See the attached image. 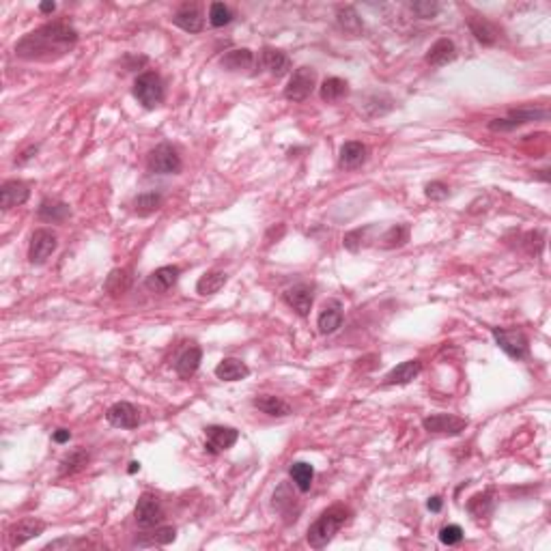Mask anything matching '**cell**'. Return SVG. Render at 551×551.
Wrapping results in <instances>:
<instances>
[{
    "label": "cell",
    "mask_w": 551,
    "mask_h": 551,
    "mask_svg": "<svg viewBox=\"0 0 551 551\" xmlns=\"http://www.w3.org/2000/svg\"><path fill=\"white\" fill-rule=\"evenodd\" d=\"M252 63H255V54L248 48L230 50L222 56V67L226 71H244V69H250Z\"/></svg>",
    "instance_id": "f1b7e54d"
},
{
    "label": "cell",
    "mask_w": 551,
    "mask_h": 551,
    "mask_svg": "<svg viewBox=\"0 0 551 551\" xmlns=\"http://www.w3.org/2000/svg\"><path fill=\"white\" fill-rule=\"evenodd\" d=\"M46 530V523L39 521V519H22L18 523L11 525L9 530V545L16 549V547H22L24 542L37 538L39 534H43Z\"/></svg>",
    "instance_id": "9a60e30c"
},
{
    "label": "cell",
    "mask_w": 551,
    "mask_h": 551,
    "mask_svg": "<svg viewBox=\"0 0 551 551\" xmlns=\"http://www.w3.org/2000/svg\"><path fill=\"white\" fill-rule=\"evenodd\" d=\"M293 506H297V498L293 496V491L289 489V485L284 483V485H280L278 489H276V493H274V508L280 513V515H284V517H289V519H297V513L299 510H293ZM299 508V506H297Z\"/></svg>",
    "instance_id": "83f0119b"
},
{
    "label": "cell",
    "mask_w": 551,
    "mask_h": 551,
    "mask_svg": "<svg viewBox=\"0 0 551 551\" xmlns=\"http://www.w3.org/2000/svg\"><path fill=\"white\" fill-rule=\"evenodd\" d=\"M439 540L444 545H448V547L450 545H459L463 540V530L459 525H446V528L439 530Z\"/></svg>",
    "instance_id": "7bdbcfd3"
},
{
    "label": "cell",
    "mask_w": 551,
    "mask_h": 551,
    "mask_svg": "<svg viewBox=\"0 0 551 551\" xmlns=\"http://www.w3.org/2000/svg\"><path fill=\"white\" fill-rule=\"evenodd\" d=\"M69 437H71V431H67V429H58V431H54V435H52V439H54L56 444H65V442H69Z\"/></svg>",
    "instance_id": "7dc6e473"
},
{
    "label": "cell",
    "mask_w": 551,
    "mask_h": 551,
    "mask_svg": "<svg viewBox=\"0 0 551 551\" xmlns=\"http://www.w3.org/2000/svg\"><path fill=\"white\" fill-rule=\"evenodd\" d=\"M289 476L295 483V487L301 493H306V491H310V485H312V478H314V467L306 461H297V463L291 465Z\"/></svg>",
    "instance_id": "4dcf8cb0"
},
{
    "label": "cell",
    "mask_w": 551,
    "mask_h": 551,
    "mask_svg": "<svg viewBox=\"0 0 551 551\" xmlns=\"http://www.w3.org/2000/svg\"><path fill=\"white\" fill-rule=\"evenodd\" d=\"M343 326V306L341 301H330L323 306L319 319H317V328L323 336H330L334 332H338V328Z\"/></svg>",
    "instance_id": "ac0fdd59"
},
{
    "label": "cell",
    "mask_w": 551,
    "mask_h": 551,
    "mask_svg": "<svg viewBox=\"0 0 551 551\" xmlns=\"http://www.w3.org/2000/svg\"><path fill=\"white\" fill-rule=\"evenodd\" d=\"M179 276H181V269L177 265H164L160 269L151 272L144 284L153 293H166V291H171L177 284Z\"/></svg>",
    "instance_id": "2e32d148"
},
{
    "label": "cell",
    "mask_w": 551,
    "mask_h": 551,
    "mask_svg": "<svg viewBox=\"0 0 551 551\" xmlns=\"http://www.w3.org/2000/svg\"><path fill=\"white\" fill-rule=\"evenodd\" d=\"M54 9H56V3H41V5H39V11H41V14H52Z\"/></svg>",
    "instance_id": "681fc988"
},
{
    "label": "cell",
    "mask_w": 551,
    "mask_h": 551,
    "mask_svg": "<svg viewBox=\"0 0 551 551\" xmlns=\"http://www.w3.org/2000/svg\"><path fill=\"white\" fill-rule=\"evenodd\" d=\"M424 431L433 433V435H459L461 431L467 429V420L452 416V414H435L424 418L422 422Z\"/></svg>",
    "instance_id": "30bf717a"
},
{
    "label": "cell",
    "mask_w": 551,
    "mask_h": 551,
    "mask_svg": "<svg viewBox=\"0 0 551 551\" xmlns=\"http://www.w3.org/2000/svg\"><path fill=\"white\" fill-rule=\"evenodd\" d=\"M173 24L179 26L186 33H200L205 28V18H203L198 5H183L173 16Z\"/></svg>",
    "instance_id": "e0dca14e"
},
{
    "label": "cell",
    "mask_w": 551,
    "mask_h": 551,
    "mask_svg": "<svg viewBox=\"0 0 551 551\" xmlns=\"http://www.w3.org/2000/svg\"><path fill=\"white\" fill-rule=\"evenodd\" d=\"M493 338L498 347L513 360H528L530 355V341L521 330H502L493 328Z\"/></svg>",
    "instance_id": "8992f818"
},
{
    "label": "cell",
    "mask_w": 551,
    "mask_h": 551,
    "mask_svg": "<svg viewBox=\"0 0 551 551\" xmlns=\"http://www.w3.org/2000/svg\"><path fill=\"white\" fill-rule=\"evenodd\" d=\"M252 405L267 414V416H274V418H282V416H289L291 414V405L287 401H282L280 397H274V395H263V397H257L252 401Z\"/></svg>",
    "instance_id": "4316f807"
},
{
    "label": "cell",
    "mask_w": 551,
    "mask_h": 551,
    "mask_svg": "<svg viewBox=\"0 0 551 551\" xmlns=\"http://www.w3.org/2000/svg\"><path fill=\"white\" fill-rule=\"evenodd\" d=\"M250 375V368L237 358H224L215 366V377L222 381H242Z\"/></svg>",
    "instance_id": "7402d4cb"
},
{
    "label": "cell",
    "mask_w": 551,
    "mask_h": 551,
    "mask_svg": "<svg viewBox=\"0 0 551 551\" xmlns=\"http://www.w3.org/2000/svg\"><path fill=\"white\" fill-rule=\"evenodd\" d=\"M164 203V196L160 192H142L134 198L132 207H134V213H138L140 218H146L155 211H160Z\"/></svg>",
    "instance_id": "f546056e"
},
{
    "label": "cell",
    "mask_w": 551,
    "mask_h": 551,
    "mask_svg": "<svg viewBox=\"0 0 551 551\" xmlns=\"http://www.w3.org/2000/svg\"><path fill=\"white\" fill-rule=\"evenodd\" d=\"M467 510L474 515L476 519H483L487 517L491 510H493V493L491 491H485V493H476L474 498H471L467 502Z\"/></svg>",
    "instance_id": "8d00e7d4"
},
{
    "label": "cell",
    "mask_w": 551,
    "mask_h": 551,
    "mask_svg": "<svg viewBox=\"0 0 551 551\" xmlns=\"http://www.w3.org/2000/svg\"><path fill=\"white\" fill-rule=\"evenodd\" d=\"M106 420L117 429H136L140 424V412L132 403L119 401L106 412Z\"/></svg>",
    "instance_id": "4fadbf2b"
},
{
    "label": "cell",
    "mask_w": 551,
    "mask_h": 551,
    "mask_svg": "<svg viewBox=\"0 0 551 551\" xmlns=\"http://www.w3.org/2000/svg\"><path fill=\"white\" fill-rule=\"evenodd\" d=\"M427 508L433 510V513H439V510H442V498H437V496L431 498V500L427 502Z\"/></svg>",
    "instance_id": "c3c4849f"
},
{
    "label": "cell",
    "mask_w": 551,
    "mask_h": 551,
    "mask_svg": "<svg viewBox=\"0 0 551 551\" xmlns=\"http://www.w3.org/2000/svg\"><path fill=\"white\" fill-rule=\"evenodd\" d=\"M349 508L345 506H332L328 510H323L319 515V519L314 521L310 528H308V534H306V540L312 549H323L328 547L334 536L343 530V525L349 521Z\"/></svg>",
    "instance_id": "7a4b0ae2"
},
{
    "label": "cell",
    "mask_w": 551,
    "mask_h": 551,
    "mask_svg": "<svg viewBox=\"0 0 551 551\" xmlns=\"http://www.w3.org/2000/svg\"><path fill=\"white\" fill-rule=\"evenodd\" d=\"M282 299L289 308H293L299 314V317H308L312 301H314V291L308 284H295V287L284 291Z\"/></svg>",
    "instance_id": "7c38bea8"
},
{
    "label": "cell",
    "mask_w": 551,
    "mask_h": 551,
    "mask_svg": "<svg viewBox=\"0 0 551 551\" xmlns=\"http://www.w3.org/2000/svg\"><path fill=\"white\" fill-rule=\"evenodd\" d=\"M549 119V112L547 110H540V108H517V110H510L506 119H493L489 123V129L491 132H513L521 125H528L532 121H545Z\"/></svg>",
    "instance_id": "ba28073f"
},
{
    "label": "cell",
    "mask_w": 551,
    "mask_h": 551,
    "mask_svg": "<svg viewBox=\"0 0 551 551\" xmlns=\"http://www.w3.org/2000/svg\"><path fill=\"white\" fill-rule=\"evenodd\" d=\"M424 194H427V198H431V200H444V198H448L450 190H448V186L442 183V181H431V183H427Z\"/></svg>",
    "instance_id": "ee69618b"
},
{
    "label": "cell",
    "mask_w": 551,
    "mask_h": 551,
    "mask_svg": "<svg viewBox=\"0 0 551 551\" xmlns=\"http://www.w3.org/2000/svg\"><path fill=\"white\" fill-rule=\"evenodd\" d=\"M381 248H401L410 242V226L407 224H397L387 228L381 235Z\"/></svg>",
    "instance_id": "e575fe53"
},
{
    "label": "cell",
    "mask_w": 551,
    "mask_h": 551,
    "mask_svg": "<svg viewBox=\"0 0 551 551\" xmlns=\"http://www.w3.org/2000/svg\"><path fill=\"white\" fill-rule=\"evenodd\" d=\"M146 168L155 175H177L181 171V157L173 144L162 142L149 153Z\"/></svg>",
    "instance_id": "277c9868"
},
{
    "label": "cell",
    "mask_w": 551,
    "mask_h": 551,
    "mask_svg": "<svg viewBox=\"0 0 551 551\" xmlns=\"http://www.w3.org/2000/svg\"><path fill=\"white\" fill-rule=\"evenodd\" d=\"M39 220L43 222H54V224H60L65 222L69 215H71V209L67 203L58 200V198H43L41 205H39V211H37Z\"/></svg>",
    "instance_id": "44dd1931"
},
{
    "label": "cell",
    "mask_w": 551,
    "mask_h": 551,
    "mask_svg": "<svg viewBox=\"0 0 551 551\" xmlns=\"http://www.w3.org/2000/svg\"><path fill=\"white\" fill-rule=\"evenodd\" d=\"M412 11L422 18V20H429V18H435L437 11H439V5L433 3V0H418V3H412Z\"/></svg>",
    "instance_id": "b9f144b4"
},
{
    "label": "cell",
    "mask_w": 551,
    "mask_h": 551,
    "mask_svg": "<svg viewBox=\"0 0 551 551\" xmlns=\"http://www.w3.org/2000/svg\"><path fill=\"white\" fill-rule=\"evenodd\" d=\"M200 360H203V351H200V347H188V349L177 358V362H175V370L179 373V377L190 379V377L198 370Z\"/></svg>",
    "instance_id": "484cf974"
},
{
    "label": "cell",
    "mask_w": 551,
    "mask_h": 551,
    "mask_svg": "<svg viewBox=\"0 0 551 551\" xmlns=\"http://www.w3.org/2000/svg\"><path fill=\"white\" fill-rule=\"evenodd\" d=\"M31 196V188L28 183L24 181H18V179H11V181H5L3 188H0V207H3L5 211L14 209V207H20L28 200Z\"/></svg>",
    "instance_id": "5bb4252c"
},
{
    "label": "cell",
    "mask_w": 551,
    "mask_h": 551,
    "mask_svg": "<svg viewBox=\"0 0 551 551\" xmlns=\"http://www.w3.org/2000/svg\"><path fill=\"white\" fill-rule=\"evenodd\" d=\"M422 370V362L420 360H407L401 362L397 368H392L385 377H383V385H405L410 381H414Z\"/></svg>",
    "instance_id": "d6986e66"
},
{
    "label": "cell",
    "mask_w": 551,
    "mask_h": 551,
    "mask_svg": "<svg viewBox=\"0 0 551 551\" xmlns=\"http://www.w3.org/2000/svg\"><path fill=\"white\" fill-rule=\"evenodd\" d=\"M456 58V46L450 39H439L431 46V50L427 52V63L433 67H444L448 63H452Z\"/></svg>",
    "instance_id": "603a6c76"
},
{
    "label": "cell",
    "mask_w": 551,
    "mask_h": 551,
    "mask_svg": "<svg viewBox=\"0 0 551 551\" xmlns=\"http://www.w3.org/2000/svg\"><path fill=\"white\" fill-rule=\"evenodd\" d=\"M39 151V146H28L24 153H22V157H16V164H26L28 160H31V157L35 155Z\"/></svg>",
    "instance_id": "bcb514c9"
},
{
    "label": "cell",
    "mask_w": 551,
    "mask_h": 551,
    "mask_svg": "<svg viewBox=\"0 0 551 551\" xmlns=\"http://www.w3.org/2000/svg\"><path fill=\"white\" fill-rule=\"evenodd\" d=\"M230 22H232V14H230V9H228L226 5L213 3V5L209 7V24H211V26L222 28V26H226V24H230Z\"/></svg>",
    "instance_id": "ab89813d"
},
{
    "label": "cell",
    "mask_w": 551,
    "mask_h": 551,
    "mask_svg": "<svg viewBox=\"0 0 551 551\" xmlns=\"http://www.w3.org/2000/svg\"><path fill=\"white\" fill-rule=\"evenodd\" d=\"M129 284H132L129 272H127V269H114V272H110V276H108V280H106V291H108L110 295L119 297V295L127 293Z\"/></svg>",
    "instance_id": "d590c367"
},
{
    "label": "cell",
    "mask_w": 551,
    "mask_h": 551,
    "mask_svg": "<svg viewBox=\"0 0 551 551\" xmlns=\"http://www.w3.org/2000/svg\"><path fill=\"white\" fill-rule=\"evenodd\" d=\"M370 228L373 226H366V228H355V230H351V232H347L345 235V240H343V244H345V248L347 250H351V252H358V250H362L366 244V235L370 232Z\"/></svg>",
    "instance_id": "60d3db41"
},
{
    "label": "cell",
    "mask_w": 551,
    "mask_h": 551,
    "mask_svg": "<svg viewBox=\"0 0 551 551\" xmlns=\"http://www.w3.org/2000/svg\"><path fill=\"white\" fill-rule=\"evenodd\" d=\"M349 93V85L343 77H328V80L321 85V100L328 104H336L343 97H347Z\"/></svg>",
    "instance_id": "836d02e7"
},
{
    "label": "cell",
    "mask_w": 551,
    "mask_h": 551,
    "mask_svg": "<svg viewBox=\"0 0 551 551\" xmlns=\"http://www.w3.org/2000/svg\"><path fill=\"white\" fill-rule=\"evenodd\" d=\"M467 24H469L471 35H474L481 43L493 46L498 41V28L489 20H485V18H469Z\"/></svg>",
    "instance_id": "1f68e13d"
},
{
    "label": "cell",
    "mask_w": 551,
    "mask_h": 551,
    "mask_svg": "<svg viewBox=\"0 0 551 551\" xmlns=\"http://www.w3.org/2000/svg\"><path fill=\"white\" fill-rule=\"evenodd\" d=\"M56 246H58V240H56V235H54L52 230H48V228L35 230L33 237H31L28 261H31L33 265H43V263L52 257V252L56 250Z\"/></svg>",
    "instance_id": "9c48e42d"
},
{
    "label": "cell",
    "mask_w": 551,
    "mask_h": 551,
    "mask_svg": "<svg viewBox=\"0 0 551 551\" xmlns=\"http://www.w3.org/2000/svg\"><path fill=\"white\" fill-rule=\"evenodd\" d=\"M138 469H140V463H138V461H132V463H129V469H127V471H129V474H136V471H138Z\"/></svg>",
    "instance_id": "f907efd6"
},
{
    "label": "cell",
    "mask_w": 551,
    "mask_h": 551,
    "mask_svg": "<svg viewBox=\"0 0 551 551\" xmlns=\"http://www.w3.org/2000/svg\"><path fill=\"white\" fill-rule=\"evenodd\" d=\"M75 43H77V31L69 22L56 20L24 35L16 43V56L24 60L50 63V60L63 58L67 52L73 50Z\"/></svg>",
    "instance_id": "6da1fadb"
},
{
    "label": "cell",
    "mask_w": 551,
    "mask_h": 551,
    "mask_svg": "<svg viewBox=\"0 0 551 551\" xmlns=\"http://www.w3.org/2000/svg\"><path fill=\"white\" fill-rule=\"evenodd\" d=\"M338 26L345 31V33H351V35H360L362 33V20L360 16L355 14L353 7H343L338 9Z\"/></svg>",
    "instance_id": "f35d334b"
},
{
    "label": "cell",
    "mask_w": 551,
    "mask_h": 551,
    "mask_svg": "<svg viewBox=\"0 0 551 551\" xmlns=\"http://www.w3.org/2000/svg\"><path fill=\"white\" fill-rule=\"evenodd\" d=\"M314 85H317V71L312 67H297L284 87V97L289 102H304L312 95Z\"/></svg>",
    "instance_id": "5b68a950"
},
{
    "label": "cell",
    "mask_w": 551,
    "mask_h": 551,
    "mask_svg": "<svg viewBox=\"0 0 551 551\" xmlns=\"http://www.w3.org/2000/svg\"><path fill=\"white\" fill-rule=\"evenodd\" d=\"M228 276L224 272H207L198 278L196 282V293L207 297V295H215L224 284H226Z\"/></svg>",
    "instance_id": "d6a6232c"
},
{
    "label": "cell",
    "mask_w": 551,
    "mask_h": 551,
    "mask_svg": "<svg viewBox=\"0 0 551 551\" xmlns=\"http://www.w3.org/2000/svg\"><path fill=\"white\" fill-rule=\"evenodd\" d=\"M177 538V530L175 528H157L153 532H144L140 536H136L134 547H162L168 545Z\"/></svg>",
    "instance_id": "d4e9b609"
},
{
    "label": "cell",
    "mask_w": 551,
    "mask_h": 551,
    "mask_svg": "<svg viewBox=\"0 0 551 551\" xmlns=\"http://www.w3.org/2000/svg\"><path fill=\"white\" fill-rule=\"evenodd\" d=\"M89 463V454L85 452V450H73L69 456H65L63 461H60V476H71V474H75V471H80V469H85V465Z\"/></svg>",
    "instance_id": "74e56055"
},
{
    "label": "cell",
    "mask_w": 551,
    "mask_h": 551,
    "mask_svg": "<svg viewBox=\"0 0 551 551\" xmlns=\"http://www.w3.org/2000/svg\"><path fill=\"white\" fill-rule=\"evenodd\" d=\"M134 97L146 110H153L160 106L164 102V82H162L160 73H155V71L140 73L134 82Z\"/></svg>",
    "instance_id": "3957f363"
},
{
    "label": "cell",
    "mask_w": 551,
    "mask_h": 551,
    "mask_svg": "<svg viewBox=\"0 0 551 551\" xmlns=\"http://www.w3.org/2000/svg\"><path fill=\"white\" fill-rule=\"evenodd\" d=\"M82 545H89L87 540H80V538H58V540H52L48 542L43 549H60V547H82Z\"/></svg>",
    "instance_id": "f6af8a7d"
},
{
    "label": "cell",
    "mask_w": 551,
    "mask_h": 551,
    "mask_svg": "<svg viewBox=\"0 0 551 551\" xmlns=\"http://www.w3.org/2000/svg\"><path fill=\"white\" fill-rule=\"evenodd\" d=\"M205 437H207V442H205L207 452L218 454V452H224V450L232 448L235 442L240 439V433L235 431V429H230V427L211 424V427L205 429Z\"/></svg>",
    "instance_id": "8fae6325"
},
{
    "label": "cell",
    "mask_w": 551,
    "mask_h": 551,
    "mask_svg": "<svg viewBox=\"0 0 551 551\" xmlns=\"http://www.w3.org/2000/svg\"><path fill=\"white\" fill-rule=\"evenodd\" d=\"M366 162V146L358 140H349L341 146L338 164L345 171H355Z\"/></svg>",
    "instance_id": "ffe728a7"
},
{
    "label": "cell",
    "mask_w": 551,
    "mask_h": 551,
    "mask_svg": "<svg viewBox=\"0 0 551 551\" xmlns=\"http://www.w3.org/2000/svg\"><path fill=\"white\" fill-rule=\"evenodd\" d=\"M261 60H263V67L276 77H282L291 69V58L282 50H276V48H265L261 54Z\"/></svg>",
    "instance_id": "cb8c5ba5"
},
{
    "label": "cell",
    "mask_w": 551,
    "mask_h": 551,
    "mask_svg": "<svg viewBox=\"0 0 551 551\" xmlns=\"http://www.w3.org/2000/svg\"><path fill=\"white\" fill-rule=\"evenodd\" d=\"M136 523L142 530H151L157 528L164 521V506L160 502V498H155L153 493H142L138 504H136Z\"/></svg>",
    "instance_id": "52a82bcc"
}]
</instances>
